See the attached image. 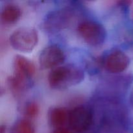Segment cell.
<instances>
[{
  "label": "cell",
  "instance_id": "obj_5",
  "mask_svg": "<svg viewBox=\"0 0 133 133\" xmlns=\"http://www.w3.org/2000/svg\"><path fill=\"white\" fill-rule=\"evenodd\" d=\"M93 123V113L87 107L77 106L69 112L68 123L70 129L76 132H84Z\"/></svg>",
  "mask_w": 133,
  "mask_h": 133
},
{
  "label": "cell",
  "instance_id": "obj_1",
  "mask_svg": "<svg viewBox=\"0 0 133 133\" xmlns=\"http://www.w3.org/2000/svg\"><path fill=\"white\" fill-rule=\"evenodd\" d=\"M84 79V72L74 64L58 66L51 70L48 75V83L52 89L64 90L78 85Z\"/></svg>",
  "mask_w": 133,
  "mask_h": 133
},
{
  "label": "cell",
  "instance_id": "obj_11",
  "mask_svg": "<svg viewBox=\"0 0 133 133\" xmlns=\"http://www.w3.org/2000/svg\"><path fill=\"white\" fill-rule=\"evenodd\" d=\"M10 133H35V128L29 119H22L14 123Z\"/></svg>",
  "mask_w": 133,
  "mask_h": 133
},
{
  "label": "cell",
  "instance_id": "obj_8",
  "mask_svg": "<svg viewBox=\"0 0 133 133\" xmlns=\"http://www.w3.org/2000/svg\"><path fill=\"white\" fill-rule=\"evenodd\" d=\"M14 74L12 75L31 82V79L36 73V67L32 61L22 55L15 56L13 62Z\"/></svg>",
  "mask_w": 133,
  "mask_h": 133
},
{
  "label": "cell",
  "instance_id": "obj_14",
  "mask_svg": "<svg viewBox=\"0 0 133 133\" xmlns=\"http://www.w3.org/2000/svg\"><path fill=\"white\" fill-rule=\"evenodd\" d=\"M130 101H131V104H132V105L133 106V87L132 89H131V94H130Z\"/></svg>",
  "mask_w": 133,
  "mask_h": 133
},
{
  "label": "cell",
  "instance_id": "obj_7",
  "mask_svg": "<svg viewBox=\"0 0 133 133\" xmlns=\"http://www.w3.org/2000/svg\"><path fill=\"white\" fill-rule=\"evenodd\" d=\"M130 64L129 57L119 49H114L108 53L103 60L105 70L111 74H119L127 69Z\"/></svg>",
  "mask_w": 133,
  "mask_h": 133
},
{
  "label": "cell",
  "instance_id": "obj_2",
  "mask_svg": "<svg viewBox=\"0 0 133 133\" xmlns=\"http://www.w3.org/2000/svg\"><path fill=\"white\" fill-rule=\"evenodd\" d=\"M9 42L15 50L22 53H31L38 42V33L33 27H19L12 32Z\"/></svg>",
  "mask_w": 133,
  "mask_h": 133
},
{
  "label": "cell",
  "instance_id": "obj_12",
  "mask_svg": "<svg viewBox=\"0 0 133 133\" xmlns=\"http://www.w3.org/2000/svg\"><path fill=\"white\" fill-rule=\"evenodd\" d=\"M23 113L27 119L36 118L39 113V106L35 101H30L25 105Z\"/></svg>",
  "mask_w": 133,
  "mask_h": 133
},
{
  "label": "cell",
  "instance_id": "obj_3",
  "mask_svg": "<svg viewBox=\"0 0 133 133\" xmlns=\"http://www.w3.org/2000/svg\"><path fill=\"white\" fill-rule=\"evenodd\" d=\"M77 31L84 42L93 47L100 46L103 44L107 36L104 26L92 20L81 22L77 27Z\"/></svg>",
  "mask_w": 133,
  "mask_h": 133
},
{
  "label": "cell",
  "instance_id": "obj_6",
  "mask_svg": "<svg viewBox=\"0 0 133 133\" xmlns=\"http://www.w3.org/2000/svg\"><path fill=\"white\" fill-rule=\"evenodd\" d=\"M64 52L57 45H49L45 47L39 55V64L42 68L54 69L61 66L64 62Z\"/></svg>",
  "mask_w": 133,
  "mask_h": 133
},
{
  "label": "cell",
  "instance_id": "obj_9",
  "mask_svg": "<svg viewBox=\"0 0 133 133\" xmlns=\"http://www.w3.org/2000/svg\"><path fill=\"white\" fill-rule=\"evenodd\" d=\"M69 112L62 107H52L48 112V121L51 126L55 129L62 128L68 122Z\"/></svg>",
  "mask_w": 133,
  "mask_h": 133
},
{
  "label": "cell",
  "instance_id": "obj_13",
  "mask_svg": "<svg viewBox=\"0 0 133 133\" xmlns=\"http://www.w3.org/2000/svg\"><path fill=\"white\" fill-rule=\"evenodd\" d=\"M51 133H72L70 130L67 129L65 127L58 129H55Z\"/></svg>",
  "mask_w": 133,
  "mask_h": 133
},
{
  "label": "cell",
  "instance_id": "obj_4",
  "mask_svg": "<svg viewBox=\"0 0 133 133\" xmlns=\"http://www.w3.org/2000/svg\"><path fill=\"white\" fill-rule=\"evenodd\" d=\"M75 16V11L64 7L51 12L44 20V28L49 32H57L67 28Z\"/></svg>",
  "mask_w": 133,
  "mask_h": 133
},
{
  "label": "cell",
  "instance_id": "obj_15",
  "mask_svg": "<svg viewBox=\"0 0 133 133\" xmlns=\"http://www.w3.org/2000/svg\"><path fill=\"white\" fill-rule=\"evenodd\" d=\"M132 17L133 18V8H132Z\"/></svg>",
  "mask_w": 133,
  "mask_h": 133
},
{
  "label": "cell",
  "instance_id": "obj_10",
  "mask_svg": "<svg viewBox=\"0 0 133 133\" xmlns=\"http://www.w3.org/2000/svg\"><path fill=\"white\" fill-rule=\"evenodd\" d=\"M22 16V10L18 5L13 3L6 4L1 12V19L5 24L16 23Z\"/></svg>",
  "mask_w": 133,
  "mask_h": 133
}]
</instances>
